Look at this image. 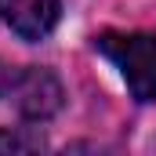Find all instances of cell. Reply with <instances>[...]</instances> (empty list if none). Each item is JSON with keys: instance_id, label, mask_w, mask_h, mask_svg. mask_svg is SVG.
Masks as SVG:
<instances>
[{"instance_id": "cell-1", "label": "cell", "mask_w": 156, "mask_h": 156, "mask_svg": "<svg viewBox=\"0 0 156 156\" xmlns=\"http://www.w3.org/2000/svg\"><path fill=\"white\" fill-rule=\"evenodd\" d=\"M94 47L120 69L138 102H156V37L149 33H98Z\"/></svg>"}, {"instance_id": "cell-2", "label": "cell", "mask_w": 156, "mask_h": 156, "mask_svg": "<svg viewBox=\"0 0 156 156\" xmlns=\"http://www.w3.org/2000/svg\"><path fill=\"white\" fill-rule=\"evenodd\" d=\"M7 98H11L15 113L22 120L44 123V120H51L62 109L66 91H62V83H58V76H55L51 69H44V66H26V69H18L15 87H11Z\"/></svg>"}, {"instance_id": "cell-3", "label": "cell", "mask_w": 156, "mask_h": 156, "mask_svg": "<svg viewBox=\"0 0 156 156\" xmlns=\"http://www.w3.org/2000/svg\"><path fill=\"white\" fill-rule=\"evenodd\" d=\"M58 0H0V18L18 40L37 44L58 26Z\"/></svg>"}, {"instance_id": "cell-4", "label": "cell", "mask_w": 156, "mask_h": 156, "mask_svg": "<svg viewBox=\"0 0 156 156\" xmlns=\"http://www.w3.org/2000/svg\"><path fill=\"white\" fill-rule=\"evenodd\" d=\"M44 134L33 127H15V131H4L0 127V153H37L44 149Z\"/></svg>"}, {"instance_id": "cell-5", "label": "cell", "mask_w": 156, "mask_h": 156, "mask_svg": "<svg viewBox=\"0 0 156 156\" xmlns=\"http://www.w3.org/2000/svg\"><path fill=\"white\" fill-rule=\"evenodd\" d=\"M15 76H18V66H7V62H0V102L11 94V87H15Z\"/></svg>"}]
</instances>
